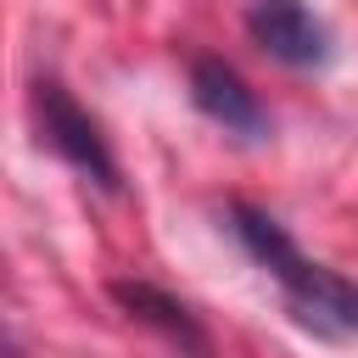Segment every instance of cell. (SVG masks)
<instances>
[{"mask_svg":"<svg viewBox=\"0 0 358 358\" xmlns=\"http://www.w3.org/2000/svg\"><path fill=\"white\" fill-rule=\"evenodd\" d=\"M229 218V235L241 241V252L274 274L280 296H285V313L296 330L319 336V341H352L358 336V280L336 274L330 263H313L296 252V241L285 235V224L252 201H229L224 207Z\"/></svg>","mask_w":358,"mask_h":358,"instance_id":"obj_1","label":"cell"},{"mask_svg":"<svg viewBox=\"0 0 358 358\" xmlns=\"http://www.w3.org/2000/svg\"><path fill=\"white\" fill-rule=\"evenodd\" d=\"M28 112H34V129H39V145H50L67 168H78L95 190L117 196L123 190V173H117V157L101 134V123L73 101V90L62 78H34L28 84Z\"/></svg>","mask_w":358,"mask_h":358,"instance_id":"obj_2","label":"cell"},{"mask_svg":"<svg viewBox=\"0 0 358 358\" xmlns=\"http://www.w3.org/2000/svg\"><path fill=\"white\" fill-rule=\"evenodd\" d=\"M246 34L268 62H280L291 73H319L336 56L330 22L302 0H252L246 6Z\"/></svg>","mask_w":358,"mask_h":358,"instance_id":"obj_3","label":"cell"},{"mask_svg":"<svg viewBox=\"0 0 358 358\" xmlns=\"http://www.w3.org/2000/svg\"><path fill=\"white\" fill-rule=\"evenodd\" d=\"M190 101L207 123H218L235 140H268V106L257 101V90L224 62V56H196L190 62Z\"/></svg>","mask_w":358,"mask_h":358,"instance_id":"obj_4","label":"cell"},{"mask_svg":"<svg viewBox=\"0 0 358 358\" xmlns=\"http://www.w3.org/2000/svg\"><path fill=\"white\" fill-rule=\"evenodd\" d=\"M106 291H112V302H117L129 319H140V324L162 330L179 352H190V358H207V352H213V341H207L201 319H196L179 296H168L162 285H151V280H112Z\"/></svg>","mask_w":358,"mask_h":358,"instance_id":"obj_5","label":"cell"}]
</instances>
